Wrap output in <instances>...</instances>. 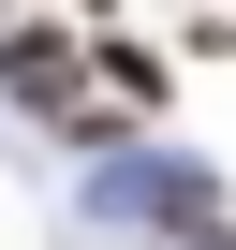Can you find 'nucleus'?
Segmentation results:
<instances>
[{
    "instance_id": "1",
    "label": "nucleus",
    "mask_w": 236,
    "mask_h": 250,
    "mask_svg": "<svg viewBox=\"0 0 236 250\" xmlns=\"http://www.w3.org/2000/svg\"><path fill=\"white\" fill-rule=\"evenodd\" d=\"M0 88L74 118V103H89V88H74V30H45V15H30V30H0Z\"/></svg>"
},
{
    "instance_id": "2",
    "label": "nucleus",
    "mask_w": 236,
    "mask_h": 250,
    "mask_svg": "<svg viewBox=\"0 0 236 250\" xmlns=\"http://www.w3.org/2000/svg\"><path fill=\"white\" fill-rule=\"evenodd\" d=\"M103 88H118V103H148V118H163V59H148V44H103Z\"/></svg>"
},
{
    "instance_id": "3",
    "label": "nucleus",
    "mask_w": 236,
    "mask_h": 250,
    "mask_svg": "<svg viewBox=\"0 0 236 250\" xmlns=\"http://www.w3.org/2000/svg\"><path fill=\"white\" fill-rule=\"evenodd\" d=\"M89 15H103V0H89Z\"/></svg>"
}]
</instances>
